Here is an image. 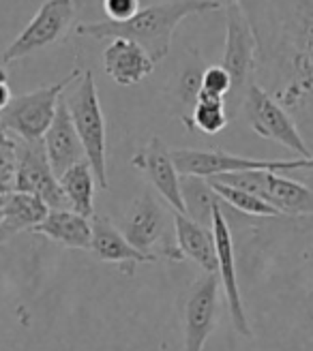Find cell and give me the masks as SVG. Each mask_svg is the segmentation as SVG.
Masks as SVG:
<instances>
[{
  "label": "cell",
  "mask_w": 313,
  "mask_h": 351,
  "mask_svg": "<svg viewBox=\"0 0 313 351\" xmlns=\"http://www.w3.org/2000/svg\"><path fill=\"white\" fill-rule=\"evenodd\" d=\"M259 234V306L277 351H313V215L273 217Z\"/></svg>",
  "instance_id": "6da1fadb"
},
{
  "label": "cell",
  "mask_w": 313,
  "mask_h": 351,
  "mask_svg": "<svg viewBox=\"0 0 313 351\" xmlns=\"http://www.w3.org/2000/svg\"><path fill=\"white\" fill-rule=\"evenodd\" d=\"M270 56L268 93L313 129V0H286Z\"/></svg>",
  "instance_id": "7a4b0ae2"
},
{
  "label": "cell",
  "mask_w": 313,
  "mask_h": 351,
  "mask_svg": "<svg viewBox=\"0 0 313 351\" xmlns=\"http://www.w3.org/2000/svg\"><path fill=\"white\" fill-rule=\"evenodd\" d=\"M223 9L217 0H174V3H156L146 9H140L131 20L125 22H93V24H80L76 28L78 34L91 39H131L140 43L148 56L159 62L170 54L174 30L178 24L191 15H200L208 11Z\"/></svg>",
  "instance_id": "3957f363"
},
{
  "label": "cell",
  "mask_w": 313,
  "mask_h": 351,
  "mask_svg": "<svg viewBox=\"0 0 313 351\" xmlns=\"http://www.w3.org/2000/svg\"><path fill=\"white\" fill-rule=\"evenodd\" d=\"M67 110L71 114L76 131L84 144L86 161L91 163L101 189H110L108 182V139H106V118H103L101 101L97 95V84L93 71L80 75V84L65 99Z\"/></svg>",
  "instance_id": "277c9868"
},
{
  "label": "cell",
  "mask_w": 313,
  "mask_h": 351,
  "mask_svg": "<svg viewBox=\"0 0 313 351\" xmlns=\"http://www.w3.org/2000/svg\"><path fill=\"white\" fill-rule=\"evenodd\" d=\"M80 75L82 71L76 66L73 71L58 84L41 86L37 90L11 99V103L0 112V127H5L17 139H26V142L43 139V135L47 133L51 125V120L56 116L65 88L71 86Z\"/></svg>",
  "instance_id": "5b68a950"
},
{
  "label": "cell",
  "mask_w": 313,
  "mask_h": 351,
  "mask_svg": "<svg viewBox=\"0 0 313 351\" xmlns=\"http://www.w3.org/2000/svg\"><path fill=\"white\" fill-rule=\"evenodd\" d=\"M215 180L251 191L286 217L313 215V189L273 169H247L213 176Z\"/></svg>",
  "instance_id": "8992f818"
},
{
  "label": "cell",
  "mask_w": 313,
  "mask_h": 351,
  "mask_svg": "<svg viewBox=\"0 0 313 351\" xmlns=\"http://www.w3.org/2000/svg\"><path fill=\"white\" fill-rule=\"evenodd\" d=\"M242 108H245L249 127L259 137L286 146L288 150L303 156V159L313 154L294 116L266 90V88L253 82L249 86V90L245 93V99H242Z\"/></svg>",
  "instance_id": "52a82bcc"
},
{
  "label": "cell",
  "mask_w": 313,
  "mask_h": 351,
  "mask_svg": "<svg viewBox=\"0 0 313 351\" xmlns=\"http://www.w3.org/2000/svg\"><path fill=\"white\" fill-rule=\"evenodd\" d=\"M257 34L240 5L230 3L225 7V47H223V69L232 77V93L245 99V93L253 84L257 66Z\"/></svg>",
  "instance_id": "ba28073f"
},
{
  "label": "cell",
  "mask_w": 313,
  "mask_h": 351,
  "mask_svg": "<svg viewBox=\"0 0 313 351\" xmlns=\"http://www.w3.org/2000/svg\"><path fill=\"white\" fill-rule=\"evenodd\" d=\"M76 17L73 0H45L39 7L37 15L32 17V22L20 32L5 51H3V64L22 60L34 51H39L51 43L62 39V34L69 30Z\"/></svg>",
  "instance_id": "9c48e42d"
},
{
  "label": "cell",
  "mask_w": 313,
  "mask_h": 351,
  "mask_svg": "<svg viewBox=\"0 0 313 351\" xmlns=\"http://www.w3.org/2000/svg\"><path fill=\"white\" fill-rule=\"evenodd\" d=\"M167 230H170V225H167L165 210L152 195L146 193V195L140 202H135V206L131 208L129 217L125 219L123 234L137 251L150 255L152 259L170 257L174 261H181L183 255L176 247V242H170Z\"/></svg>",
  "instance_id": "30bf717a"
},
{
  "label": "cell",
  "mask_w": 313,
  "mask_h": 351,
  "mask_svg": "<svg viewBox=\"0 0 313 351\" xmlns=\"http://www.w3.org/2000/svg\"><path fill=\"white\" fill-rule=\"evenodd\" d=\"M213 234H215V244H217V261H219V280L225 293V302H228V311L234 324V330L240 337L253 339V328L247 317V308L242 302V293H240V283H238V268H236V251H234V238L230 223L225 219L221 202L215 204L213 208Z\"/></svg>",
  "instance_id": "8fae6325"
},
{
  "label": "cell",
  "mask_w": 313,
  "mask_h": 351,
  "mask_svg": "<svg viewBox=\"0 0 313 351\" xmlns=\"http://www.w3.org/2000/svg\"><path fill=\"white\" fill-rule=\"evenodd\" d=\"M219 274L204 272L189 287L185 300V351H204L219 319Z\"/></svg>",
  "instance_id": "7c38bea8"
},
{
  "label": "cell",
  "mask_w": 313,
  "mask_h": 351,
  "mask_svg": "<svg viewBox=\"0 0 313 351\" xmlns=\"http://www.w3.org/2000/svg\"><path fill=\"white\" fill-rule=\"evenodd\" d=\"M15 191H26L39 195L49 210L69 208L65 191L60 186V178L51 169L43 139H20L17 150V171H15Z\"/></svg>",
  "instance_id": "4fadbf2b"
},
{
  "label": "cell",
  "mask_w": 313,
  "mask_h": 351,
  "mask_svg": "<svg viewBox=\"0 0 313 351\" xmlns=\"http://www.w3.org/2000/svg\"><path fill=\"white\" fill-rule=\"evenodd\" d=\"M131 165L146 176V180L156 189V193L165 199V204L174 213L187 215L181 171L174 163L172 150H167L161 137H152L140 152L133 154Z\"/></svg>",
  "instance_id": "5bb4252c"
},
{
  "label": "cell",
  "mask_w": 313,
  "mask_h": 351,
  "mask_svg": "<svg viewBox=\"0 0 313 351\" xmlns=\"http://www.w3.org/2000/svg\"><path fill=\"white\" fill-rule=\"evenodd\" d=\"M174 163H176L181 176H200V178H213L219 173L232 171H247V169H273L283 171V161H268V159H253V156H240L225 150H194V148H178L172 150Z\"/></svg>",
  "instance_id": "9a60e30c"
},
{
  "label": "cell",
  "mask_w": 313,
  "mask_h": 351,
  "mask_svg": "<svg viewBox=\"0 0 313 351\" xmlns=\"http://www.w3.org/2000/svg\"><path fill=\"white\" fill-rule=\"evenodd\" d=\"M43 146L51 163V169H54L58 178L69 167H73L80 161H86L84 144L76 131V125L71 120V114L67 110L65 99H60L56 116L51 120L47 133L43 135Z\"/></svg>",
  "instance_id": "2e32d148"
},
{
  "label": "cell",
  "mask_w": 313,
  "mask_h": 351,
  "mask_svg": "<svg viewBox=\"0 0 313 351\" xmlns=\"http://www.w3.org/2000/svg\"><path fill=\"white\" fill-rule=\"evenodd\" d=\"M154 60L148 51L131 39H112V43L103 51V69L118 86H135L146 80L154 71Z\"/></svg>",
  "instance_id": "e0dca14e"
},
{
  "label": "cell",
  "mask_w": 313,
  "mask_h": 351,
  "mask_svg": "<svg viewBox=\"0 0 313 351\" xmlns=\"http://www.w3.org/2000/svg\"><path fill=\"white\" fill-rule=\"evenodd\" d=\"M174 234L183 259L196 261L204 272H217L219 261L213 227L191 219L189 215L174 213Z\"/></svg>",
  "instance_id": "ac0fdd59"
},
{
  "label": "cell",
  "mask_w": 313,
  "mask_h": 351,
  "mask_svg": "<svg viewBox=\"0 0 313 351\" xmlns=\"http://www.w3.org/2000/svg\"><path fill=\"white\" fill-rule=\"evenodd\" d=\"M34 234L45 236L47 240H54L67 249H91L93 242V225L91 221L82 217L71 208L49 210L47 217L32 227Z\"/></svg>",
  "instance_id": "d6986e66"
},
{
  "label": "cell",
  "mask_w": 313,
  "mask_h": 351,
  "mask_svg": "<svg viewBox=\"0 0 313 351\" xmlns=\"http://www.w3.org/2000/svg\"><path fill=\"white\" fill-rule=\"evenodd\" d=\"M93 242L91 251L101 259L110 263H148L154 261L150 255L137 251L133 244L125 238V234L108 219V217H93Z\"/></svg>",
  "instance_id": "ffe728a7"
},
{
  "label": "cell",
  "mask_w": 313,
  "mask_h": 351,
  "mask_svg": "<svg viewBox=\"0 0 313 351\" xmlns=\"http://www.w3.org/2000/svg\"><path fill=\"white\" fill-rule=\"evenodd\" d=\"M0 206H3V230L9 238L26 230L32 232V227L39 225L49 213V206L39 195L15 189L0 195Z\"/></svg>",
  "instance_id": "44dd1931"
},
{
  "label": "cell",
  "mask_w": 313,
  "mask_h": 351,
  "mask_svg": "<svg viewBox=\"0 0 313 351\" xmlns=\"http://www.w3.org/2000/svg\"><path fill=\"white\" fill-rule=\"evenodd\" d=\"M60 186L69 208L80 213L86 219L95 217V191H97V176L89 161H80L73 167H69L60 176Z\"/></svg>",
  "instance_id": "7402d4cb"
},
{
  "label": "cell",
  "mask_w": 313,
  "mask_h": 351,
  "mask_svg": "<svg viewBox=\"0 0 313 351\" xmlns=\"http://www.w3.org/2000/svg\"><path fill=\"white\" fill-rule=\"evenodd\" d=\"M211 182L213 191L217 193V197L221 202H225L228 206H232L238 213L247 215V217H255V219H273V217H281V213L277 210L275 206H270L266 199H262L259 195L251 191H245V189H238V186H232V184H225V182H219L215 178H206Z\"/></svg>",
  "instance_id": "603a6c76"
},
{
  "label": "cell",
  "mask_w": 313,
  "mask_h": 351,
  "mask_svg": "<svg viewBox=\"0 0 313 351\" xmlns=\"http://www.w3.org/2000/svg\"><path fill=\"white\" fill-rule=\"evenodd\" d=\"M183 197L187 204V215L204 225H213V208L219 202L211 182L200 176H185Z\"/></svg>",
  "instance_id": "cb8c5ba5"
},
{
  "label": "cell",
  "mask_w": 313,
  "mask_h": 351,
  "mask_svg": "<svg viewBox=\"0 0 313 351\" xmlns=\"http://www.w3.org/2000/svg\"><path fill=\"white\" fill-rule=\"evenodd\" d=\"M189 129H198L206 135H217L228 127V114H225V103L217 97L198 95L194 110H191Z\"/></svg>",
  "instance_id": "d4e9b609"
},
{
  "label": "cell",
  "mask_w": 313,
  "mask_h": 351,
  "mask_svg": "<svg viewBox=\"0 0 313 351\" xmlns=\"http://www.w3.org/2000/svg\"><path fill=\"white\" fill-rule=\"evenodd\" d=\"M17 150H20V139H15L5 127H0V195L15 186V171H17Z\"/></svg>",
  "instance_id": "484cf974"
},
{
  "label": "cell",
  "mask_w": 313,
  "mask_h": 351,
  "mask_svg": "<svg viewBox=\"0 0 313 351\" xmlns=\"http://www.w3.org/2000/svg\"><path fill=\"white\" fill-rule=\"evenodd\" d=\"M230 93H232V77L223 69V64H213V66L204 69L200 95L223 99L225 95H230Z\"/></svg>",
  "instance_id": "4316f807"
},
{
  "label": "cell",
  "mask_w": 313,
  "mask_h": 351,
  "mask_svg": "<svg viewBox=\"0 0 313 351\" xmlns=\"http://www.w3.org/2000/svg\"><path fill=\"white\" fill-rule=\"evenodd\" d=\"M240 5V9L245 11V15L249 17V22L257 34V43L259 37H262V28L266 22V15H268V0H236Z\"/></svg>",
  "instance_id": "83f0119b"
},
{
  "label": "cell",
  "mask_w": 313,
  "mask_h": 351,
  "mask_svg": "<svg viewBox=\"0 0 313 351\" xmlns=\"http://www.w3.org/2000/svg\"><path fill=\"white\" fill-rule=\"evenodd\" d=\"M103 11H106L108 20L125 22L140 11V0H103Z\"/></svg>",
  "instance_id": "f1b7e54d"
},
{
  "label": "cell",
  "mask_w": 313,
  "mask_h": 351,
  "mask_svg": "<svg viewBox=\"0 0 313 351\" xmlns=\"http://www.w3.org/2000/svg\"><path fill=\"white\" fill-rule=\"evenodd\" d=\"M200 86H202V71L200 69H185V73L181 75L178 84V93L185 103L194 105L198 95H200Z\"/></svg>",
  "instance_id": "f546056e"
},
{
  "label": "cell",
  "mask_w": 313,
  "mask_h": 351,
  "mask_svg": "<svg viewBox=\"0 0 313 351\" xmlns=\"http://www.w3.org/2000/svg\"><path fill=\"white\" fill-rule=\"evenodd\" d=\"M288 171H311L313 173V154L307 156V159H303V156H299V159H286L283 173H288Z\"/></svg>",
  "instance_id": "4dcf8cb0"
},
{
  "label": "cell",
  "mask_w": 313,
  "mask_h": 351,
  "mask_svg": "<svg viewBox=\"0 0 313 351\" xmlns=\"http://www.w3.org/2000/svg\"><path fill=\"white\" fill-rule=\"evenodd\" d=\"M11 88H9V82H7V75L3 71V66H0V112H3L7 105L11 103Z\"/></svg>",
  "instance_id": "1f68e13d"
},
{
  "label": "cell",
  "mask_w": 313,
  "mask_h": 351,
  "mask_svg": "<svg viewBox=\"0 0 313 351\" xmlns=\"http://www.w3.org/2000/svg\"><path fill=\"white\" fill-rule=\"evenodd\" d=\"M7 240H11L7 234H5V230H3V225H0V244H5Z\"/></svg>",
  "instance_id": "d6a6232c"
},
{
  "label": "cell",
  "mask_w": 313,
  "mask_h": 351,
  "mask_svg": "<svg viewBox=\"0 0 313 351\" xmlns=\"http://www.w3.org/2000/svg\"><path fill=\"white\" fill-rule=\"evenodd\" d=\"M0 225H3V206H0Z\"/></svg>",
  "instance_id": "836d02e7"
}]
</instances>
